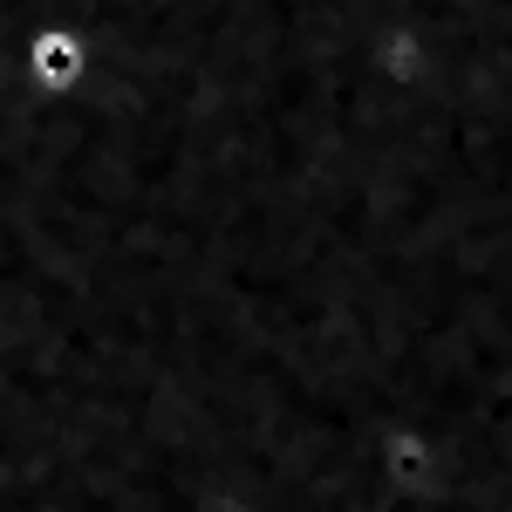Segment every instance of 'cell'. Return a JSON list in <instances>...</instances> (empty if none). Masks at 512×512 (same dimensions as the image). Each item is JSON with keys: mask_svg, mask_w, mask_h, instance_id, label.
<instances>
[{"mask_svg": "<svg viewBox=\"0 0 512 512\" xmlns=\"http://www.w3.org/2000/svg\"><path fill=\"white\" fill-rule=\"evenodd\" d=\"M35 69H41V82L62 89V82L76 76V41H69V35H41L35 41Z\"/></svg>", "mask_w": 512, "mask_h": 512, "instance_id": "1", "label": "cell"}]
</instances>
